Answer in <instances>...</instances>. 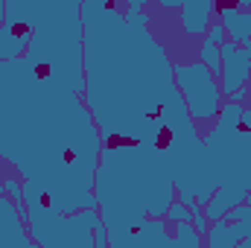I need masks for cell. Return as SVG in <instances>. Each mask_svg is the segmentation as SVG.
<instances>
[{"label": "cell", "mask_w": 251, "mask_h": 248, "mask_svg": "<svg viewBox=\"0 0 251 248\" xmlns=\"http://www.w3.org/2000/svg\"><path fill=\"white\" fill-rule=\"evenodd\" d=\"M102 134L79 91L26 56L0 59V158L56 210L97 207Z\"/></svg>", "instance_id": "cell-1"}, {"label": "cell", "mask_w": 251, "mask_h": 248, "mask_svg": "<svg viewBox=\"0 0 251 248\" xmlns=\"http://www.w3.org/2000/svg\"><path fill=\"white\" fill-rule=\"evenodd\" d=\"M143 6L146 0H82V94L108 140L155 137L167 111L184 99Z\"/></svg>", "instance_id": "cell-2"}, {"label": "cell", "mask_w": 251, "mask_h": 248, "mask_svg": "<svg viewBox=\"0 0 251 248\" xmlns=\"http://www.w3.org/2000/svg\"><path fill=\"white\" fill-rule=\"evenodd\" d=\"M173 167L158 137L123 140L100 149L94 196L111 248H184L167 234L173 204Z\"/></svg>", "instance_id": "cell-3"}, {"label": "cell", "mask_w": 251, "mask_h": 248, "mask_svg": "<svg viewBox=\"0 0 251 248\" xmlns=\"http://www.w3.org/2000/svg\"><path fill=\"white\" fill-rule=\"evenodd\" d=\"M6 12H18L32 26V41L24 56L82 94V0H6Z\"/></svg>", "instance_id": "cell-4"}, {"label": "cell", "mask_w": 251, "mask_h": 248, "mask_svg": "<svg viewBox=\"0 0 251 248\" xmlns=\"http://www.w3.org/2000/svg\"><path fill=\"white\" fill-rule=\"evenodd\" d=\"M240 102H231L219 111V123L204 137L207 149V178L213 187L210 201L204 204V219L219 222L234 204H243L251 190V128L240 123Z\"/></svg>", "instance_id": "cell-5"}, {"label": "cell", "mask_w": 251, "mask_h": 248, "mask_svg": "<svg viewBox=\"0 0 251 248\" xmlns=\"http://www.w3.org/2000/svg\"><path fill=\"white\" fill-rule=\"evenodd\" d=\"M24 207H26L29 237L41 248H97V228L102 225L97 207L62 213L26 181H24Z\"/></svg>", "instance_id": "cell-6"}, {"label": "cell", "mask_w": 251, "mask_h": 248, "mask_svg": "<svg viewBox=\"0 0 251 248\" xmlns=\"http://www.w3.org/2000/svg\"><path fill=\"white\" fill-rule=\"evenodd\" d=\"M176 70V82L178 91L187 102V111L193 120H210L219 114V85H216V73L201 62L193 64H173Z\"/></svg>", "instance_id": "cell-7"}, {"label": "cell", "mask_w": 251, "mask_h": 248, "mask_svg": "<svg viewBox=\"0 0 251 248\" xmlns=\"http://www.w3.org/2000/svg\"><path fill=\"white\" fill-rule=\"evenodd\" d=\"M228 222H210L207 225V246L210 248H251V204H234L225 213Z\"/></svg>", "instance_id": "cell-8"}, {"label": "cell", "mask_w": 251, "mask_h": 248, "mask_svg": "<svg viewBox=\"0 0 251 248\" xmlns=\"http://www.w3.org/2000/svg\"><path fill=\"white\" fill-rule=\"evenodd\" d=\"M222 94L234 97L240 88H246L251 76V38L237 44V41H222Z\"/></svg>", "instance_id": "cell-9"}, {"label": "cell", "mask_w": 251, "mask_h": 248, "mask_svg": "<svg viewBox=\"0 0 251 248\" xmlns=\"http://www.w3.org/2000/svg\"><path fill=\"white\" fill-rule=\"evenodd\" d=\"M29 246H32V237H26V231H24L18 201H12L6 196L3 181H0V248H29Z\"/></svg>", "instance_id": "cell-10"}, {"label": "cell", "mask_w": 251, "mask_h": 248, "mask_svg": "<svg viewBox=\"0 0 251 248\" xmlns=\"http://www.w3.org/2000/svg\"><path fill=\"white\" fill-rule=\"evenodd\" d=\"M210 6L213 0H184L181 3V26L190 38H199L210 26Z\"/></svg>", "instance_id": "cell-11"}, {"label": "cell", "mask_w": 251, "mask_h": 248, "mask_svg": "<svg viewBox=\"0 0 251 248\" xmlns=\"http://www.w3.org/2000/svg\"><path fill=\"white\" fill-rule=\"evenodd\" d=\"M167 219L170 222H193V207L184 201H173L170 210H167Z\"/></svg>", "instance_id": "cell-12"}, {"label": "cell", "mask_w": 251, "mask_h": 248, "mask_svg": "<svg viewBox=\"0 0 251 248\" xmlns=\"http://www.w3.org/2000/svg\"><path fill=\"white\" fill-rule=\"evenodd\" d=\"M3 190L9 193V198H12V201L24 204V184H18L15 178H9V181H3Z\"/></svg>", "instance_id": "cell-13"}, {"label": "cell", "mask_w": 251, "mask_h": 248, "mask_svg": "<svg viewBox=\"0 0 251 248\" xmlns=\"http://www.w3.org/2000/svg\"><path fill=\"white\" fill-rule=\"evenodd\" d=\"M155 3H161V6H167V9H181L184 0H155Z\"/></svg>", "instance_id": "cell-14"}, {"label": "cell", "mask_w": 251, "mask_h": 248, "mask_svg": "<svg viewBox=\"0 0 251 248\" xmlns=\"http://www.w3.org/2000/svg\"><path fill=\"white\" fill-rule=\"evenodd\" d=\"M240 123L246 125V128H251V108L249 111H240Z\"/></svg>", "instance_id": "cell-15"}, {"label": "cell", "mask_w": 251, "mask_h": 248, "mask_svg": "<svg viewBox=\"0 0 251 248\" xmlns=\"http://www.w3.org/2000/svg\"><path fill=\"white\" fill-rule=\"evenodd\" d=\"M3 18H6V3L0 0V26H3Z\"/></svg>", "instance_id": "cell-16"}]
</instances>
